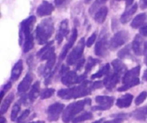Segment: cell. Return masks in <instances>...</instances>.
<instances>
[{
    "label": "cell",
    "mask_w": 147,
    "mask_h": 123,
    "mask_svg": "<svg viewBox=\"0 0 147 123\" xmlns=\"http://www.w3.org/2000/svg\"><path fill=\"white\" fill-rule=\"evenodd\" d=\"M131 45H127L126 47H124L123 49H121L119 52H118V57L121 59H125V58H129L131 57Z\"/></svg>",
    "instance_id": "cell-31"
},
{
    "label": "cell",
    "mask_w": 147,
    "mask_h": 123,
    "mask_svg": "<svg viewBox=\"0 0 147 123\" xmlns=\"http://www.w3.org/2000/svg\"><path fill=\"white\" fill-rule=\"evenodd\" d=\"M108 48H109V41L108 40V35L107 33H102L101 34L100 39L96 44L95 54L98 57H105L108 51Z\"/></svg>",
    "instance_id": "cell-8"
},
{
    "label": "cell",
    "mask_w": 147,
    "mask_h": 123,
    "mask_svg": "<svg viewBox=\"0 0 147 123\" xmlns=\"http://www.w3.org/2000/svg\"><path fill=\"white\" fill-rule=\"evenodd\" d=\"M77 37H78V30H77V28H73L72 31H71V36H70L69 41H68V43L65 45L67 46L68 49H71V48L72 47V45H73L74 43L76 42Z\"/></svg>",
    "instance_id": "cell-33"
},
{
    "label": "cell",
    "mask_w": 147,
    "mask_h": 123,
    "mask_svg": "<svg viewBox=\"0 0 147 123\" xmlns=\"http://www.w3.org/2000/svg\"><path fill=\"white\" fill-rule=\"evenodd\" d=\"M68 33V21L67 20H64L60 22L59 24V27L56 35V40L59 44H60L64 38L67 35Z\"/></svg>",
    "instance_id": "cell-17"
},
{
    "label": "cell",
    "mask_w": 147,
    "mask_h": 123,
    "mask_svg": "<svg viewBox=\"0 0 147 123\" xmlns=\"http://www.w3.org/2000/svg\"><path fill=\"white\" fill-rule=\"evenodd\" d=\"M54 89L53 88H48V89H45L42 91V92L40 93V98L41 99H47L51 98L53 94H54Z\"/></svg>",
    "instance_id": "cell-35"
},
{
    "label": "cell",
    "mask_w": 147,
    "mask_h": 123,
    "mask_svg": "<svg viewBox=\"0 0 147 123\" xmlns=\"http://www.w3.org/2000/svg\"><path fill=\"white\" fill-rule=\"evenodd\" d=\"M68 51H69V49L67 48V46H66V45H65V46L63 47V49H62L61 52H60V55H59V59H60V60H63V59H65V57L67 56Z\"/></svg>",
    "instance_id": "cell-41"
},
{
    "label": "cell",
    "mask_w": 147,
    "mask_h": 123,
    "mask_svg": "<svg viewBox=\"0 0 147 123\" xmlns=\"http://www.w3.org/2000/svg\"><path fill=\"white\" fill-rule=\"evenodd\" d=\"M107 2V0H96V2H95V3L92 5V7L90 8V12L92 14L100 5H102V4H103V3H105Z\"/></svg>",
    "instance_id": "cell-38"
},
{
    "label": "cell",
    "mask_w": 147,
    "mask_h": 123,
    "mask_svg": "<svg viewBox=\"0 0 147 123\" xmlns=\"http://www.w3.org/2000/svg\"><path fill=\"white\" fill-rule=\"evenodd\" d=\"M129 39V33L126 30H121L117 32L109 41V49L115 51L123 45H125Z\"/></svg>",
    "instance_id": "cell-6"
},
{
    "label": "cell",
    "mask_w": 147,
    "mask_h": 123,
    "mask_svg": "<svg viewBox=\"0 0 147 123\" xmlns=\"http://www.w3.org/2000/svg\"><path fill=\"white\" fill-rule=\"evenodd\" d=\"M86 78V74L78 75L75 71H68L65 74L61 77V82L65 86H71L76 83H82Z\"/></svg>",
    "instance_id": "cell-9"
},
{
    "label": "cell",
    "mask_w": 147,
    "mask_h": 123,
    "mask_svg": "<svg viewBox=\"0 0 147 123\" xmlns=\"http://www.w3.org/2000/svg\"><path fill=\"white\" fill-rule=\"evenodd\" d=\"M85 44H86V42H85L84 39L82 38L79 40L78 45L69 54V56L67 57V65H73V64L77 63L81 59V57L83 56V53H84Z\"/></svg>",
    "instance_id": "cell-7"
},
{
    "label": "cell",
    "mask_w": 147,
    "mask_h": 123,
    "mask_svg": "<svg viewBox=\"0 0 147 123\" xmlns=\"http://www.w3.org/2000/svg\"><path fill=\"white\" fill-rule=\"evenodd\" d=\"M35 16L34 15H31L29 16L28 19L24 20L22 23H21V27H20V33H19V36H20V39H19V42H20V45L23 44L24 42V39L28 38L29 36L33 35L32 34V27L35 22Z\"/></svg>",
    "instance_id": "cell-5"
},
{
    "label": "cell",
    "mask_w": 147,
    "mask_h": 123,
    "mask_svg": "<svg viewBox=\"0 0 147 123\" xmlns=\"http://www.w3.org/2000/svg\"><path fill=\"white\" fill-rule=\"evenodd\" d=\"M91 103L90 98H85L84 100H80L75 103H71L70 105H68L65 110L63 112L62 115V120L65 123H69L72 121L76 116L80 113L86 105L90 104Z\"/></svg>",
    "instance_id": "cell-3"
},
{
    "label": "cell",
    "mask_w": 147,
    "mask_h": 123,
    "mask_svg": "<svg viewBox=\"0 0 147 123\" xmlns=\"http://www.w3.org/2000/svg\"><path fill=\"white\" fill-rule=\"evenodd\" d=\"M94 90L93 83L84 80L79 86L69 88V89H61L58 92V96L62 99H71V98H78L81 97L88 96Z\"/></svg>",
    "instance_id": "cell-1"
},
{
    "label": "cell",
    "mask_w": 147,
    "mask_h": 123,
    "mask_svg": "<svg viewBox=\"0 0 147 123\" xmlns=\"http://www.w3.org/2000/svg\"><path fill=\"white\" fill-rule=\"evenodd\" d=\"M13 99H14V93H12V92L9 93V94L4 98V100L3 101V103H2V104H1V108H0V112H1L2 115H3V114L7 111V110L9 109L10 104H11L12 101H13Z\"/></svg>",
    "instance_id": "cell-26"
},
{
    "label": "cell",
    "mask_w": 147,
    "mask_h": 123,
    "mask_svg": "<svg viewBox=\"0 0 147 123\" xmlns=\"http://www.w3.org/2000/svg\"><path fill=\"white\" fill-rule=\"evenodd\" d=\"M96 35H97V33L95 32V33H93L91 34V36H90V38H89L88 40L86 41V45H87L88 47L92 46V45L95 43L96 39Z\"/></svg>",
    "instance_id": "cell-37"
},
{
    "label": "cell",
    "mask_w": 147,
    "mask_h": 123,
    "mask_svg": "<svg viewBox=\"0 0 147 123\" xmlns=\"http://www.w3.org/2000/svg\"><path fill=\"white\" fill-rule=\"evenodd\" d=\"M143 80H145V81H147V69L145 71V73H144V75H143Z\"/></svg>",
    "instance_id": "cell-49"
},
{
    "label": "cell",
    "mask_w": 147,
    "mask_h": 123,
    "mask_svg": "<svg viewBox=\"0 0 147 123\" xmlns=\"http://www.w3.org/2000/svg\"><path fill=\"white\" fill-rule=\"evenodd\" d=\"M121 74H119V73H116L115 71L113 73H109L108 75H106V78L104 79L103 86L107 89L112 90L119 83V81L121 80Z\"/></svg>",
    "instance_id": "cell-12"
},
{
    "label": "cell",
    "mask_w": 147,
    "mask_h": 123,
    "mask_svg": "<svg viewBox=\"0 0 147 123\" xmlns=\"http://www.w3.org/2000/svg\"><path fill=\"white\" fill-rule=\"evenodd\" d=\"M110 73V65L109 63L105 64L103 67H102L98 72H96V74H92L91 75V79H96V78H101L102 76H105V75H108Z\"/></svg>",
    "instance_id": "cell-28"
},
{
    "label": "cell",
    "mask_w": 147,
    "mask_h": 123,
    "mask_svg": "<svg viewBox=\"0 0 147 123\" xmlns=\"http://www.w3.org/2000/svg\"><path fill=\"white\" fill-rule=\"evenodd\" d=\"M115 98L113 97L108 96H97L96 98V102L98 105L92 108L93 110H107L110 109L114 104Z\"/></svg>",
    "instance_id": "cell-11"
},
{
    "label": "cell",
    "mask_w": 147,
    "mask_h": 123,
    "mask_svg": "<svg viewBox=\"0 0 147 123\" xmlns=\"http://www.w3.org/2000/svg\"><path fill=\"white\" fill-rule=\"evenodd\" d=\"M122 122V118H120V117H117L114 120H111V121H106L104 119H101L99 121H96L93 123H121Z\"/></svg>",
    "instance_id": "cell-39"
},
{
    "label": "cell",
    "mask_w": 147,
    "mask_h": 123,
    "mask_svg": "<svg viewBox=\"0 0 147 123\" xmlns=\"http://www.w3.org/2000/svg\"><path fill=\"white\" fill-rule=\"evenodd\" d=\"M54 9V7L52 3H48L47 1H43L37 8V10H36V14L40 16V17H43V16H47V15H50L53 11Z\"/></svg>",
    "instance_id": "cell-14"
},
{
    "label": "cell",
    "mask_w": 147,
    "mask_h": 123,
    "mask_svg": "<svg viewBox=\"0 0 147 123\" xmlns=\"http://www.w3.org/2000/svg\"><path fill=\"white\" fill-rule=\"evenodd\" d=\"M147 24V14L141 13L135 16V18L131 22V27L134 29L143 27Z\"/></svg>",
    "instance_id": "cell-18"
},
{
    "label": "cell",
    "mask_w": 147,
    "mask_h": 123,
    "mask_svg": "<svg viewBox=\"0 0 147 123\" xmlns=\"http://www.w3.org/2000/svg\"><path fill=\"white\" fill-rule=\"evenodd\" d=\"M147 53V41L145 42L144 44V54H146Z\"/></svg>",
    "instance_id": "cell-48"
},
{
    "label": "cell",
    "mask_w": 147,
    "mask_h": 123,
    "mask_svg": "<svg viewBox=\"0 0 147 123\" xmlns=\"http://www.w3.org/2000/svg\"><path fill=\"white\" fill-rule=\"evenodd\" d=\"M53 42H49L42 49L37 52V57L41 60H48L53 55H54V48L53 47Z\"/></svg>",
    "instance_id": "cell-15"
},
{
    "label": "cell",
    "mask_w": 147,
    "mask_h": 123,
    "mask_svg": "<svg viewBox=\"0 0 147 123\" xmlns=\"http://www.w3.org/2000/svg\"><path fill=\"white\" fill-rule=\"evenodd\" d=\"M32 82H33V75L31 73H28L17 87L18 93H23V92H27L29 89Z\"/></svg>",
    "instance_id": "cell-16"
},
{
    "label": "cell",
    "mask_w": 147,
    "mask_h": 123,
    "mask_svg": "<svg viewBox=\"0 0 147 123\" xmlns=\"http://www.w3.org/2000/svg\"><path fill=\"white\" fill-rule=\"evenodd\" d=\"M34 47V36L31 35L28 38L24 39L23 42V52L27 53L31 51Z\"/></svg>",
    "instance_id": "cell-29"
},
{
    "label": "cell",
    "mask_w": 147,
    "mask_h": 123,
    "mask_svg": "<svg viewBox=\"0 0 147 123\" xmlns=\"http://www.w3.org/2000/svg\"><path fill=\"white\" fill-rule=\"evenodd\" d=\"M144 39L140 34H137L132 43V50L136 56H141L144 53Z\"/></svg>",
    "instance_id": "cell-13"
},
{
    "label": "cell",
    "mask_w": 147,
    "mask_h": 123,
    "mask_svg": "<svg viewBox=\"0 0 147 123\" xmlns=\"http://www.w3.org/2000/svg\"><path fill=\"white\" fill-rule=\"evenodd\" d=\"M90 1H91V0H84V3H90Z\"/></svg>",
    "instance_id": "cell-53"
},
{
    "label": "cell",
    "mask_w": 147,
    "mask_h": 123,
    "mask_svg": "<svg viewBox=\"0 0 147 123\" xmlns=\"http://www.w3.org/2000/svg\"><path fill=\"white\" fill-rule=\"evenodd\" d=\"M47 63L44 67V70H43V73H44V75L45 76H49L53 72L52 71V68L54 66L55 64V61H56V57H55V54L53 55L48 60H47Z\"/></svg>",
    "instance_id": "cell-25"
},
{
    "label": "cell",
    "mask_w": 147,
    "mask_h": 123,
    "mask_svg": "<svg viewBox=\"0 0 147 123\" xmlns=\"http://www.w3.org/2000/svg\"><path fill=\"white\" fill-rule=\"evenodd\" d=\"M111 65L114 68V71L116 72V73H119L121 74V75L125 73V72H127V67L126 65L121 61V60H118V59H115L112 62H111ZM126 74V73H125Z\"/></svg>",
    "instance_id": "cell-23"
},
{
    "label": "cell",
    "mask_w": 147,
    "mask_h": 123,
    "mask_svg": "<svg viewBox=\"0 0 147 123\" xmlns=\"http://www.w3.org/2000/svg\"><path fill=\"white\" fill-rule=\"evenodd\" d=\"M28 115H29V110H24L23 112H22V114L20 116V117L17 119V123H22L26 119H27V117L28 116Z\"/></svg>",
    "instance_id": "cell-40"
},
{
    "label": "cell",
    "mask_w": 147,
    "mask_h": 123,
    "mask_svg": "<svg viewBox=\"0 0 147 123\" xmlns=\"http://www.w3.org/2000/svg\"><path fill=\"white\" fill-rule=\"evenodd\" d=\"M54 32L53 21L51 18L43 20L36 27L35 37L40 45L46 44Z\"/></svg>",
    "instance_id": "cell-2"
},
{
    "label": "cell",
    "mask_w": 147,
    "mask_h": 123,
    "mask_svg": "<svg viewBox=\"0 0 147 123\" xmlns=\"http://www.w3.org/2000/svg\"><path fill=\"white\" fill-rule=\"evenodd\" d=\"M140 73V66H137L132 68L131 70H128L127 72H126L122 79L123 86L118 88V92H124L139 85L140 84V79H139Z\"/></svg>",
    "instance_id": "cell-4"
},
{
    "label": "cell",
    "mask_w": 147,
    "mask_h": 123,
    "mask_svg": "<svg viewBox=\"0 0 147 123\" xmlns=\"http://www.w3.org/2000/svg\"><path fill=\"white\" fill-rule=\"evenodd\" d=\"M137 9H138V4L137 3H134L133 6L127 8L126 9V11L121 16V23H123V24L127 23L131 20L132 16L134 15V13L137 11Z\"/></svg>",
    "instance_id": "cell-19"
},
{
    "label": "cell",
    "mask_w": 147,
    "mask_h": 123,
    "mask_svg": "<svg viewBox=\"0 0 147 123\" xmlns=\"http://www.w3.org/2000/svg\"><path fill=\"white\" fill-rule=\"evenodd\" d=\"M20 110H21V106H20V104H19L18 103H16V104L14 105V107H13V109H12V111H11V115H10V119H11L12 122H14V121L16 120Z\"/></svg>",
    "instance_id": "cell-34"
},
{
    "label": "cell",
    "mask_w": 147,
    "mask_h": 123,
    "mask_svg": "<svg viewBox=\"0 0 147 123\" xmlns=\"http://www.w3.org/2000/svg\"><path fill=\"white\" fill-rule=\"evenodd\" d=\"M147 98V92H142L138 97H137V98L135 99V104L136 105H140V104H141Z\"/></svg>",
    "instance_id": "cell-36"
},
{
    "label": "cell",
    "mask_w": 147,
    "mask_h": 123,
    "mask_svg": "<svg viewBox=\"0 0 147 123\" xmlns=\"http://www.w3.org/2000/svg\"><path fill=\"white\" fill-rule=\"evenodd\" d=\"M0 123H6V120H5V118L4 117H1V122Z\"/></svg>",
    "instance_id": "cell-50"
},
{
    "label": "cell",
    "mask_w": 147,
    "mask_h": 123,
    "mask_svg": "<svg viewBox=\"0 0 147 123\" xmlns=\"http://www.w3.org/2000/svg\"><path fill=\"white\" fill-rule=\"evenodd\" d=\"M108 12H109V9L106 6H103V7H101L96 13H95V15H94V19L95 21L99 23V24H102L105 21L106 18H107V15H108Z\"/></svg>",
    "instance_id": "cell-22"
},
{
    "label": "cell",
    "mask_w": 147,
    "mask_h": 123,
    "mask_svg": "<svg viewBox=\"0 0 147 123\" xmlns=\"http://www.w3.org/2000/svg\"><path fill=\"white\" fill-rule=\"evenodd\" d=\"M64 104L60 103H54L51 104L47 110V120L49 122H56L59 120L61 113L64 110Z\"/></svg>",
    "instance_id": "cell-10"
},
{
    "label": "cell",
    "mask_w": 147,
    "mask_h": 123,
    "mask_svg": "<svg viewBox=\"0 0 147 123\" xmlns=\"http://www.w3.org/2000/svg\"><path fill=\"white\" fill-rule=\"evenodd\" d=\"M54 2H55L56 6L63 7V6H65L68 3V0H54Z\"/></svg>",
    "instance_id": "cell-43"
},
{
    "label": "cell",
    "mask_w": 147,
    "mask_h": 123,
    "mask_svg": "<svg viewBox=\"0 0 147 123\" xmlns=\"http://www.w3.org/2000/svg\"><path fill=\"white\" fill-rule=\"evenodd\" d=\"M145 63H146V65L147 66V53L145 54Z\"/></svg>",
    "instance_id": "cell-51"
},
{
    "label": "cell",
    "mask_w": 147,
    "mask_h": 123,
    "mask_svg": "<svg viewBox=\"0 0 147 123\" xmlns=\"http://www.w3.org/2000/svg\"><path fill=\"white\" fill-rule=\"evenodd\" d=\"M85 60L84 58H81L78 62H77V66H76V70H80V68L83 67L84 63Z\"/></svg>",
    "instance_id": "cell-44"
},
{
    "label": "cell",
    "mask_w": 147,
    "mask_h": 123,
    "mask_svg": "<svg viewBox=\"0 0 147 123\" xmlns=\"http://www.w3.org/2000/svg\"><path fill=\"white\" fill-rule=\"evenodd\" d=\"M140 9H147V0H140Z\"/></svg>",
    "instance_id": "cell-46"
},
{
    "label": "cell",
    "mask_w": 147,
    "mask_h": 123,
    "mask_svg": "<svg viewBox=\"0 0 147 123\" xmlns=\"http://www.w3.org/2000/svg\"><path fill=\"white\" fill-rule=\"evenodd\" d=\"M93 118V115L91 112H84L83 115L79 116H76L71 122L72 123H79L82 122H85V121H88V120H90Z\"/></svg>",
    "instance_id": "cell-30"
},
{
    "label": "cell",
    "mask_w": 147,
    "mask_h": 123,
    "mask_svg": "<svg viewBox=\"0 0 147 123\" xmlns=\"http://www.w3.org/2000/svg\"><path fill=\"white\" fill-rule=\"evenodd\" d=\"M115 1H121V0H115Z\"/></svg>",
    "instance_id": "cell-54"
},
{
    "label": "cell",
    "mask_w": 147,
    "mask_h": 123,
    "mask_svg": "<svg viewBox=\"0 0 147 123\" xmlns=\"http://www.w3.org/2000/svg\"><path fill=\"white\" fill-rule=\"evenodd\" d=\"M10 87H11V83H10V82H8L7 84H5V85L3 86L2 91H1V98H3L4 92H5L6 91H8Z\"/></svg>",
    "instance_id": "cell-42"
},
{
    "label": "cell",
    "mask_w": 147,
    "mask_h": 123,
    "mask_svg": "<svg viewBox=\"0 0 147 123\" xmlns=\"http://www.w3.org/2000/svg\"><path fill=\"white\" fill-rule=\"evenodd\" d=\"M23 69V64H22V61L19 60L17 61V62L14 65L12 71H11V75H10V80L12 81H16L19 79L22 72Z\"/></svg>",
    "instance_id": "cell-20"
},
{
    "label": "cell",
    "mask_w": 147,
    "mask_h": 123,
    "mask_svg": "<svg viewBox=\"0 0 147 123\" xmlns=\"http://www.w3.org/2000/svg\"><path fill=\"white\" fill-rule=\"evenodd\" d=\"M134 0H126V5H127V7H131L132 4L134 3Z\"/></svg>",
    "instance_id": "cell-47"
},
{
    "label": "cell",
    "mask_w": 147,
    "mask_h": 123,
    "mask_svg": "<svg viewBox=\"0 0 147 123\" xmlns=\"http://www.w3.org/2000/svg\"><path fill=\"white\" fill-rule=\"evenodd\" d=\"M134 117L139 121H145L147 119V106L140 108L133 113Z\"/></svg>",
    "instance_id": "cell-27"
},
{
    "label": "cell",
    "mask_w": 147,
    "mask_h": 123,
    "mask_svg": "<svg viewBox=\"0 0 147 123\" xmlns=\"http://www.w3.org/2000/svg\"><path fill=\"white\" fill-rule=\"evenodd\" d=\"M98 62H99V60L95 59V58H93V57H90L88 62L86 63V66H85V72H84V73L87 74L90 71H91V69H92Z\"/></svg>",
    "instance_id": "cell-32"
},
{
    "label": "cell",
    "mask_w": 147,
    "mask_h": 123,
    "mask_svg": "<svg viewBox=\"0 0 147 123\" xmlns=\"http://www.w3.org/2000/svg\"><path fill=\"white\" fill-rule=\"evenodd\" d=\"M39 93H40V82L36 81L33 85V86H32V88H31V90H30V92L28 93V100L31 103L34 102L37 98V97L39 96Z\"/></svg>",
    "instance_id": "cell-24"
},
{
    "label": "cell",
    "mask_w": 147,
    "mask_h": 123,
    "mask_svg": "<svg viewBox=\"0 0 147 123\" xmlns=\"http://www.w3.org/2000/svg\"><path fill=\"white\" fill-rule=\"evenodd\" d=\"M29 123H45L44 122H41V121H37V122H29Z\"/></svg>",
    "instance_id": "cell-52"
},
{
    "label": "cell",
    "mask_w": 147,
    "mask_h": 123,
    "mask_svg": "<svg viewBox=\"0 0 147 123\" xmlns=\"http://www.w3.org/2000/svg\"><path fill=\"white\" fill-rule=\"evenodd\" d=\"M133 98H134V96L132 94H126V95H124L121 98L117 99L116 105L121 109L128 108L132 104Z\"/></svg>",
    "instance_id": "cell-21"
},
{
    "label": "cell",
    "mask_w": 147,
    "mask_h": 123,
    "mask_svg": "<svg viewBox=\"0 0 147 123\" xmlns=\"http://www.w3.org/2000/svg\"><path fill=\"white\" fill-rule=\"evenodd\" d=\"M140 34H141L142 36H144V37H147V24L146 25V26H144L143 27H141V28H140Z\"/></svg>",
    "instance_id": "cell-45"
}]
</instances>
